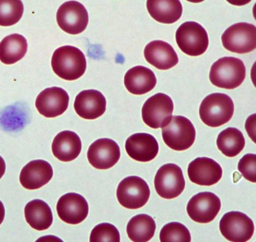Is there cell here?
Wrapping results in <instances>:
<instances>
[{"mask_svg": "<svg viewBox=\"0 0 256 242\" xmlns=\"http://www.w3.org/2000/svg\"><path fill=\"white\" fill-rule=\"evenodd\" d=\"M216 145L224 155L234 157L243 150L245 139L240 130L234 127H228L218 135Z\"/></svg>", "mask_w": 256, "mask_h": 242, "instance_id": "4316f807", "label": "cell"}, {"mask_svg": "<svg viewBox=\"0 0 256 242\" xmlns=\"http://www.w3.org/2000/svg\"><path fill=\"white\" fill-rule=\"evenodd\" d=\"M220 230L227 240L234 242H245L250 240L254 232L252 220L238 211L226 213L220 222Z\"/></svg>", "mask_w": 256, "mask_h": 242, "instance_id": "30bf717a", "label": "cell"}, {"mask_svg": "<svg viewBox=\"0 0 256 242\" xmlns=\"http://www.w3.org/2000/svg\"><path fill=\"white\" fill-rule=\"evenodd\" d=\"M156 229L153 218L146 214L133 217L128 222L126 233L130 239L135 242L149 241L154 236Z\"/></svg>", "mask_w": 256, "mask_h": 242, "instance_id": "484cf974", "label": "cell"}, {"mask_svg": "<svg viewBox=\"0 0 256 242\" xmlns=\"http://www.w3.org/2000/svg\"><path fill=\"white\" fill-rule=\"evenodd\" d=\"M160 239L162 242H190L191 236L188 230L183 224L171 222L162 227L160 232Z\"/></svg>", "mask_w": 256, "mask_h": 242, "instance_id": "f1b7e54d", "label": "cell"}, {"mask_svg": "<svg viewBox=\"0 0 256 242\" xmlns=\"http://www.w3.org/2000/svg\"><path fill=\"white\" fill-rule=\"evenodd\" d=\"M52 176L53 170L49 163L44 160H35L22 169L20 182L26 189L36 190L46 184Z\"/></svg>", "mask_w": 256, "mask_h": 242, "instance_id": "d6986e66", "label": "cell"}, {"mask_svg": "<svg viewBox=\"0 0 256 242\" xmlns=\"http://www.w3.org/2000/svg\"><path fill=\"white\" fill-rule=\"evenodd\" d=\"M69 96L62 88L52 87L46 88L38 95L35 102L38 112L47 118L62 115L68 107Z\"/></svg>", "mask_w": 256, "mask_h": 242, "instance_id": "5bb4252c", "label": "cell"}, {"mask_svg": "<svg viewBox=\"0 0 256 242\" xmlns=\"http://www.w3.org/2000/svg\"><path fill=\"white\" fill-rule=\"evenodd\" d=\"M74 109L77 114L84 119H96L104 113L106 99L98 90H83L76 97Z\"/></svg>", "mask_w": 256, "mask_h": 242, "instance_id": "e0dca14e", "label": "cell"}, {"mask_svg": "<svg viewBox=\"0 0 256 242\" xmlns=\"http://www.w3.org/2000/svg\"><path fill=\"white\" fill-rule=\"evenodd\" d=\"M146 7L154 20L166 24L178 21L182 12V6L178 0H148Z\"/></svg>", "mask_w": 256, "mask_h": 242, "instance_id": "603a6c76", "label": "cell"}, {"mask_svg": "<svg viewBox=\"0 0 256 242\" xmlns=\"http://www.w3.org/2000/svg\"><path fill=\"white\" fill-rule=\"evenodd\" d=\"M174 110L172 99L168 95L158 93L148 98L142 109L144 123L153 129L162 128L170 121Z\"/></svg>", "mask_w": 256, "mask_h": 242, "instance_id": "52a82bcc", "label": "cell"}, {"mask_svg": "<svg viewBox=\"0 0 256 242\" xmlns=\"http://www.w3.org/2000/svg\"><path fill=\"white\" fill-rule=\"evenodd\" d=\"M224 47L239 54L250 52L256 47V27L247 22H238L228 27L222 35Z\"/></svg>", "mask_w": 256, "mask_h": 242, "instance_id": "8992f818", "label": "cell"}, {"mask_svg": "<svg viewBox=\"0 0 256 242\" xmlns=\"http://www.w3.org/2000/svg\"><path fill=\"white\" fill-rule=\"evenodd\" d=\"M59 27L71 34L82 32L88 22V11L83 4L76 1H68L58 8L56 15Z\"/></svg>", "mask_w": 256, "mask_h": 242, "instance_id": "8fae6325", "label": "cell"}, {"mask_svg": "<svg viewBox=\"0 0 256 242\" xmlns=\"http://www.w3.org/2000/svg\"><path fill=\"white\" fill-rule=\"evenodd\" d=\"M28 49L26 38L14 33L8 35L0 42V60L6 64H12L22 59Z\"/></svg>", "mask_w": 256, "mask_h": 242, "instance_id": "d4e9b609", "label": "cell"}, {"mask_svg": "<svg viewBox=\"0 0 256 242\" xmlns=\"http://www.w3.org/2000/svg\"><path fill=\"white\" fill-rule=\"evenodd\" d=\"M234 112V104L231 98L221 93H214L202 101L199 109L202 121L206 125L217 127L228 122Z\"/></svg>", "mask_w": 256, "mask_h": 242, "instance_id": "3957f363", "label": "cell"}, {"mask_svg": "<svg viewBox=\"0 0 256 242\" xmlns=\"http://www.w3.org/2000/svg\"><path fill=\"white\" fill-rule=\"evenodd\" d=\"M120 149L118 144L109 138H100L89 147L88 160L97 169L105 170L113 167L119 160Z\"/></svg>", "mask_w": 256, "mask_h": 242, "instance_id": "4fadbf2b", "label": "cell"}, {"mask_svg": "<svg viewBox=\"0 0 256 242\" xmlns=\"http://www.w3.org/2000/svg\"><path fill=\"white\" fill-rule=\"evenodd\" d=\"M144 53L146 60L160 70L169 69L178 62V56L172 46L161 40L149 42L146 46Z\"/></svg>", "mask_w": 256, "mask_h": 242, "instance_id": "ffe728a7", "label": "cell"}, {"mask_svg": "<svg viewBox=\"0 0 256 242\" xmlns=\"http://www.w3.org/2000/svg\"><path fill=\"white\" fill-rule=\"evenodd\" d=\"M246 74V67L241 59L226 56L213 63L209 78L211 83L218 87L233 89L242 84Z\"/></svg>", "mask_w": 256, "mask_h": 242, "instance_id": "7a4b0ae2", "label": "cell"}, {"mask_svg": "<svg viewBox=\"0 0 256 242\" xmlns=\"http://www.w3.org/2000/svg\"><path fill=\"white\" fill-rule=\"evenodd\" d=\"M5 214L4 206L0 200V225L2 223Z\"/></svg>", "mask_w": 256, "mask_h": 242, "instance_id": "d6a6232c", "label": "cell"}, {"mask_svg": "<svg viewBox=\"0 0 256 242\" xmlns=\"http://www.w3.org/2000/svg\"><path fill=\"white\" fill-rule=\"evenodd\" d=\"M82 149L79 136L74 132L62 131L54 138L52 150L54 155L62 162H69L76 159Z\"/></svg>", "mask_w": 256, "mask_h": 242, "instance_id": "7402d4cb", "label": "cell"}, {"mask_svg": "<svg viewBox=\"0 0 256 242\" xmlns=\"http://www.w3.org/2000/svg\"><path fill=\"white\" fill-rule=\"evenodd\" d=\"M24 5L20 0H0V25L8 26L17 23L22 17Z\"/></svg>", "mask_w": 256, "mask_h": 242, "instance_id": "83f0119b", "label": "cell"}, {"mask_svg": "<svg viewBox=\"0 0 256 242\" xmlns=\"http://www.w3.org/2000/svg\"><path fill=\"white\" fill-rule=\"evenodd\" d=\"M176 40L186 54L197 56L204 53L208 45V37L204 27L195 21H186L177 29Z\"/></svg>", "mask_w": 256, "mask_h": 242, "instance_id": "5b68a950", "label": "cell"}, {"mask_svg": "<svg viewBox=\"0 0 256 242\" xmlns=\"http://www.w3.org/2000/svg\"><path fill=\"white\" fill-rule=\"evenodd\" d=\"M154 185L156 193L162 198L172 199L178 197L185 187L181 168L173 163L162 165L156 174Z\"/></svg>", "mask_w": 256, "mask_h": 242, "instance_id": "9c48e42d", "label": "cell"}, {"mask_svg": "<svg viewBox=\"0 0 256 242\" xmlns=\"http://www.w3.org/2000/svg\"><path fill=\"white\" fill-rule=\"evenodd\" d=\"M156 79L154 72L143 66H136L125 74L124 84L128 91L135 95L146 94L154 88Z\"/></svg>", "mask_w": 256, "mask_h": 242, "instance_id": "44dd1931", "label": "cell"}, {"mask_svg": "<svg viewBox=\"0 0 256 242\" xmlns=\"http://www.w3.org/2000/svg\"><path fill=\"white\" fill-rule=\"evenodd\" d=\"M238 168L243 177L247 180L256 182V156L254 154L244 155L238 162Z\"/></svg>", "mask_w": 256, "mask_h": 242, "instance_id": "4dcf8cb0", "label": "cell"}, {"mask_svg": "<svg viewBox=\"0 0 256 242\" xmlns=\"http://www.w3.org/2000/svg\"><path fill=\"white\" fill-rule=\"evenodd\" d=\"M188 174L190 181L201 186H212L222 177L220 165L208 157H198L188 165Z\"/></svg>", "mask_w": 256, "mask_h": 242, "instance_id": "2e32d148", "label": "cell"}, {"mask_svg": "<svg viewBox=\"0 0 256 242\" xmlns=\"http://www.w3.org/2000/svg\"><path fill=\"white\" fill-rule=\"evenodd\" d=\"M220 207V199L214 193L200 192L190 200L186 206V212L194 221L206 224L214 219Z\"/></svg>", "mask_w": 256, "mask_h": 242, "instance_id": "7c38bea8", "label": "cell"}, {"mask_svg": "<svg viewBox=\"0 0 256 242\" xmlns=\"http://www.w3.org/2000/svg\"><path fill=\"white\" fill-rule=\"evenodd\" d=\"M51 65L54 72L58 77L72 81L84 74L86 62L84 54L80 49L71 45H64L54 51Z\"/></svg>", "mask_w": 256, "mask_h": 242, "instance_id": "6da1fadb", "label": "cell"}, {"mask_svg": "<svg viewBox=\"0 0 256 242\" xmlns=\"http://www.w3.org/2000/svg\"><path fill=\"white\" fill-rule=\"evenodd\" d=\"M90 241L119 242L120 235L114 225L107 223H101L96 225L92 230Z\"/></svg>", "mask_w": 256, "mask_h": 242, "instance_id": "f546056e", "label": "cell"}, {"mask_svg": "<svg viewBox=\"0 0 256 242\" xmlns=\"http://www.w3.org/2000/svg\"><path fill=\"white\" fill-rule=\"evenodd\" d=\"M150 196L146 182L140 177L132 176L119 183L116 197L119 203L128 209H138L146 205Z\"/></svg>", "mask_w": 256, "mask_h": 242, "instance_id": "ba28073f", "label": "cell"}, {"mask_svg": "<svg viewBox=\"0 0 256 242\" xmlns=\"http://www.w3.org/2000/svg\"><path fill=\"white\" fill-rule=\"evenodd\" d=\"M125 148L131 158L142 162L153 160L159 150L156 138L146 133H135L130 136L126 140Z\"/></svg>", "mask_w": 256, "mask_h": 242, "instance_id": "ac0fdd59", "label": "cell"}, {"mask_svg": "<svg viewBox=\"0 0 256 242\" xmlns=\"http://www.w3.org/2000/svg\"><path fill=\"white\" fill-rule=\"evenodd\" d=\"M58 215L61 220L71 225L84 221L88 214V205L80 194L68 193L62 196L56 205Z\"/></svg>", "mask_w": 256, "mask_h": 242, "instance_id": "9a60e30c", "label": "cell"}, {"mask_svg": "<svg viewBox=\"0 0 256 242\" xmlns=\"http://www.w3.org/2000/svg\"><path fill=\"white\" fill-rule=\"evenodd\" d=\"M6 163L4 159L0 156V179L4 175L6 171Z\"/></svg>", "mask_w": 256, "mask_h": 242, "instance_id": "1f68e13d", "label": "cell"}, {"mask_svg": "<svg viewBox=\"0 0 256 242\" xmlns=\"http://www.w3.org/2000/svg\"><path fill=\"white\" fill-rule=\"evenodd\" d=\"M24 212L26 222L34 230H46L52 224L53 217L51 209L42 200L35 199L29 202L26 205Z\"/></svg>", "mask_w": 256, "mask_h": 242, "instance_id": "cb8c5ba5", "label": "cell"}, {"mask_svg": "<svg viewBox=\"0 0 256 242\" xmlns=\"http://www.w3.org/2000/svg\"><path fill=\"white\" fill-rule=\"evenodd\" d=\"M162 128V137L165 144L176 151L188 149L196 138L195 128L191 121L182 116H173Z\"/></svg>", "mask_w": 256, "mask_h": 242, "instance_id": "277c9868", "label": "cell"}]
</instances>
